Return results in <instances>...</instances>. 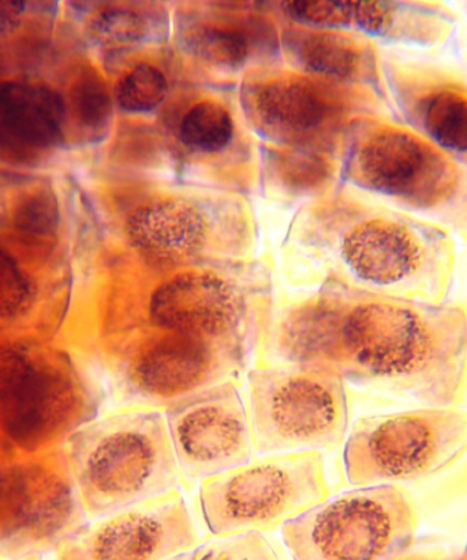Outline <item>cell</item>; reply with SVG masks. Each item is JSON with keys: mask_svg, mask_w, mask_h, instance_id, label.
Listing matches in <instances>:
<instances>
[{"mask_svg": "<svg viewBox=\"0 0 467 560\" xmlns=\"http://www.w3.org/2000/svg\"><path fill=\"white\" fill-rule=\"evenodd\" d=\"M275 345L289 364L326 368L420 408L459 406L467 392L463 302L334 291L290 312Z\"/></svg>", "mask_w": 467, "mask_h": 560, "instance_id": "obj_1", "label": "cell"}, {"mask_svg": "<svg viewBox=\"0 0 467 560\" xmlns=\"http://www.w3.org/2000/svg\"><path fill=\"white\" fill-rule=\"evenodd\" d=\"M77 495L93 520L179 492L164 415L126 410L86 422L69 439Z\"/></svg>", "mask_w": 467, "mask_h": 560, "instance_id": "obj_2", "label": "cell"}, {"mask_svg": "<svg viewBox=\"0 0 467 560\" xmlns=\"http://www.w3.org/2000/svg\"><path fill=\"white\" fill-rule=\"evenodd\" d=\"M350 276L372 293L443 304L457 267V244L441 224L384 211L351 224L340 244Z\"/></svg>", "mask_w": 467, "mask_h": 560, "instance_id": "obj_3", "label": "cell"}, {"mask_svg": "<svg viewBox=\"0 0 467 560\" xmlns=\"http://www.w3.org/2000/svg\"><path fill=\"white\" fill-rule=\"evenodd\" d=\"M247 392L260 457L331 452L348 438V392L338 373L304 364L257 368Z\"/></svg>", "mask_w": 467, "mask_h": 560, "instance_id": "obj_4", "label": "cell"}, {"mask_svg": "<svg viewBox=\"0 0 467 560\" xmlns=\"http://www.w3.org/2000/svg\"><path fill=\"white\" fill-rule=\"evenodd\" d=\"M467 453V410L417 408L362 416L346 438L345 474L359 487L419 485Z\"/></svg>", "mask_w": 467, "mask_h": 560, "instance_id": "obj_5", "label": "cell"}, {"mask_svg": "<svg viewBox=\"0 0 467 560\" xmlns=\"http://www.w3.org/2000/svg\"><path fill=\"white\" fill-rule=\"evenodd\" d=\"M417 512L402 487H359L288 521L280 535L293 560H383L413 540Z\"/></svg>", "mask_w": 467, "mask_h": 560, "instance_id": "obj_6", "label": "cell"}, {"mask_svg": "<svg viewBox=\"0 0 467 560\" xmlns=\"http://www.w3.org/2000/svg\"><path fill=\"white\" fill-rule=\"evenodd\" d=\"M323 454L267 455L200 486V503L213 536L271 532L326 501Z\"/></svg>", "mask_w": 467, "mask_h": 560, "instance_id": "obj_7", "label": "cell"}, {"mask_svg": "<svg viewBox=\"0 0 467 560\" xmlns=\"http://www.w3.org/2000/svg\"><path fill=\"white\" fill-rule=\"evenodd\" d=\"M350 173L361 188L422 212L453 211L467 191L463 164L402 124L367 126Z\"/></svg>", "mask_w": 467, "mask_h": 560, "instance_id": "obj_8", "label": "cell"}, {"mask_svg": "<svg viewBox=\"0 0 467 560\" xmlns=\"http://www.w3.org/2000/svg\"><path fill=\"white\" fill-rule=\"evenodd\" d=\"M91 404L68 360L38 348H0V433L16 447L36 450L82 427Z\"/></svg>", "mask_w": 467, "mask_h": 560, "instance_id": "obj_9", "label": "cell"}, {"mask_svg": "<svg viewBox=\"0 0 467 560\" xmlns=\"http://www.w3.org/2000/svg\"><path fill=\"white\" fill-rule=\"evenodd\" d=\"M180 479L195 486L249 464V411L226 381L170 404L164 413Z\"/></svg>", "mask_w": 467, "mask_h": 560, "instance_id": "obj_10", "label": "cell"}, {"mask_svg": "<svg viewBox=\"0 0 467 560\" xmlns=\"http://www.w3.org/2000/svg\"><path fill=\"white\" fill-rule=\"evenodd\" d=\"M199 545L179 492L81 525L60 539L59 560H166Z\"/></svg>", "mask_w": 467, "mask_h": 560, "instance_id": "obj_11", "label": "cell"}, {"mask_svg": "<svg viewBox=\"0 0 467 560\" xmlns=\"http://www.w3.org/2000/svg\"><path fill=\"white\" fill-rule=\"evenodd\" d=\"M150 313L153 327L205 340L244 365L261 334L245 295L211 272L170 279L152 295Z\"/></svg>", "mask_w": 467, "mask_h": 560, "instance_id": "obj_12", "label": "cell"}, {"mask_svg": "<svg viewBox=\"0 0 467 560\" xmlns=\"http://www.w3.org/2000/svg\"><path fill=\"white\" fill-rule=\"evenodd\" d=\"M395 96L410 128L467 168V80L425 63L393 68Z\"/></svg>", "mask_w": 467, "mask_h": 560, "instance_id": "obj_13", "label": "cell"}, {"mask_svg": "<svg viewBox=\"0 0 467 560\" xmlns=\"http://www.w3.org/2000/svg\"><path fill=\"white\" fill-rule=\"evenodd\" d=\"M157 329L161 335L147 343L131 370V383L144 397L178 400L223 383L244 366L233 354L205 340Z\"/></svg>", "mask_w": 467, "mask_h": 560, "instance_id": "obj_14", "label": "cell"}, {"mask_svg": "<svg viewBox=\"0 0 467 560\" xmlns=\"http://www.w3.org/2000/svg\"><path fill=\"white\" fill-rule=\"evenodd\" d=\"M66 104L59 93L27 82L0 84V158L32 162L63 140Z\"/></svg>", "mask_w": 467, "mask_h": 560, "instance_id": "obj_15", "label": "cell"}, {"mask_svg": "<svg viewBox=\"0 0 467 560\" xmlns=\"http://www.w3.org/2000/svg\"><path fill=\"white\" fill-rule=\"evenodd\" d=\"M130 243L142 255L159 261L177 262L199 254L208 226L199 208L179 199L148 202L126 224Z\"/></svg>", "mask_w": 467, "mask_h": 560, "instance_id": "obj_16", "label": "cell"}, {"mask_svg": "<svg viewBox=\"0 0 467 560\" xmlns=\"http://www.w3.org/2000/svg\"><path fill=\"white\" fill-rule=\"evenodd\" d=\"M253 109L267 133L289 140L318 128L328 114V103L311 82L279 79L256 92Z\"/></svg>", "mask_w": 467, "mask_h": 560, "instance_id": "obj_17", "label": "cell"}, {"mask_svg": "<svg viewBox=\"0 0 467 560\" xmlns=\"http://www.w3.org/2000/svg\"><path fill=\"white\" fill-rule=\"evenodd\" d=\"M295 58L312 73L340 81H377L376 59L366 44L339 35L300 36Z\"/></svg>", "mask_w": 467, "mask_h": 560, "instance_id": "obj_18", "label": "cell"}, {"mask_svg": "<svg viewBox=\"0 0 467 560\" xmlns=\"http://www.w3.org/2000/svg\"><path fill=\"white\" fill-rule=\"evenodd\" d=\"M234 122L232 115L221 104H196L184 118L180 139L195 150L217 152L232 141Z\"/></svg>", "mask_w": 467, "mask_h": 560, "instance_id": "obj_19", "label": "cell"}, {"mask_svg": "<svg viewBox=\"0 0 467 560\" xmlns=\"http://www.w3.org/2000/svg\"><path fill=\"white\" fill-rule=\"evenodd\" d=\"M166 560H282L260 532L215 536Z\"/></svg>", "mask_w": 467, "mask_h": 560, "instance_id": "obj_20", "label": "cell"}, {"mask_svg": "<svg viewBox=\"0 0 467 560\" xmlns=\"http://www.w3.org/2000/svg\"><path fill=\"white\" fill-rule=\"evenodd\" d=\"M168 91L166 77L155 66L139 65L115 88V101L126 113H150L161 106Z\"/></svg>", "mask_w": 467, "mask_h": 560, "instance_id": "obj_21", "label": "cell"}, {"mask_svg": "<svg viewBox=\"0 0 467 560\" xmlns=\"http://www.w3.org/2000/svg\"><path fill=\"white\" fill-rule=\"evenodd\" d=\"M186 44L196 57L222 68H240L247 57L244 36L224 27L211 25L191 27L186 36Z\"/></svg>", "mask_w": 467, "mask_h": 560, "instance_id": "obj_22", "label": "cell"}, {"mask_svg": "<svg viewBox=\"0 0 467 560\" xmlns=\"http://www.w3.org/2000/svg\"><path fill=\"white\" fill-rule=\"evenodd\" d=\"M36 300L35 284L8 252L0 249V323L20 320Z\"/></svg>", "mask_w": 467, "mask_h": 560, "instance_id": "obj_23", "label": "cell"}, {"mask_svg": "<svg viewBox=\"0 0 467 560\" xmlns=\"http://www.w3.org/2000/svg\"><path fill=\"white\" fill-rule=\"evenodd\" d=\"M145 36V22L135 11L108 9L91 24L92 40L104 49H124Z\"/></svg>", "mask_w": 467, "mask_h": 560, "instance_id": "obj_24", "label": "cell"}, {"mask_svg": "<svg viewBox=\"0 0 467 560\" xmlns=\"http://www.w3.org/2000/svg\"><path fill=\"white\" fill-rule=\"evenodd\" d=\"M71 109L85 129L101 130L112 118V97L97 77L86 75L71 91Z\"/></svg>", "mask_w": 467, "mask_h": 560, "instance_id": "obj_25", "label": "cell"}, {"mask_svg": "<svg viewBox=\"0 0 467 560\" xmlns=\"http://www.w3.org/2000/svg\"><path fill=\"white\" fill-rule=\"evenodd\" d=\"M288 11L295 20L322 27H350L351 2H289Z\"/></svg>", "mask_w": 467, "mask_h": 560, "instance_id": "obj_26", "label": "cell"}, {"mask_svg": "<svg viewBox=\"0 0 467 560\" xmlns=\"http://www.w3.org/2000/svg\"><path fill=\"white\" fill-rule=\"evenodd\" d=\"M24 11V2H0V35L14 31Z\"/></svg>", "mask_w": 467, "mask_h": 560, "instance_id": "obj_27", "label": "cell"}, {"mask_svg": "<svg viewBox=\"0 0 467 560\" xmlns=\"http://www.w3.org/2000/svg\"><path fill=\"white\" fill-rule=\"evenodd\" d=\"M452 222L455 229L459 230V233L467 238V191L464 199L459 201V205L454 208Z\"/></svg>", "mask_w": 467, "mask_h": 560, "instance_id": "obj_28", "label": "cell"}, {"mask_svg": "<svg viewBox=\"0 0 467 560\" xmlns=\"http://www.w3.org/2000/svg\"><path fill=\"white\" fill-rule=\"evenodd\" d=\"M13 560H43L40 557L33 556V553H25V556H21Z\"/></svg>", "mask_w": 467, "mask_h": 560, "instance_id": "obj_29", "label": "cell"}, {"mask_svg": "<svg viewBox=\"0 0 467 560\" xmlns=\"http://www.w3.org/2000/svg\"><path fill=\"white\" fill-rule=\"evenodd\" d=\"M464 560H467V550H466V553H465V558H464Z\"/></svg>", "mask_w": 467, "mask_h": 560, "instance_id": "obj_30", "label": "cell"}]
</instances>
